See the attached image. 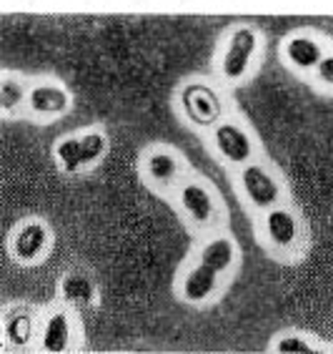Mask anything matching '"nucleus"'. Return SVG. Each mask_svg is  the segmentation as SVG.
<instances>
[{"mask_svg": "<svg viewBox=\"0 0 333 354\" xmlns=\"http://www.w3.org/2000/svg\"><path fill=\"white\" fill-rule=\"evenodd\" d=\"M258 244L273 259L283 264H293L296 259L304 257L308 244L304 216L286 201L258 214Z\"/></svg>", "mask_w": 333, "mask_h": 354, "instance_id": "obj_1", "label": "nucleus"}, {"mask_svg": "<svg viewBox=\"0 0 333 354\" xmlns=\"http://www.w3.org/2000/svg\"><path fill=\"white\" fill-rule=\"evenodd\" d=\"M173 199L183 219L201 234H213L223 222V209L218 204L216 193L201 178L181 181L173 189Z\"/></svg>", "mask_w": 333, "mask_h": 354, "instance_id": "obj_2", "label": "nucleus"}, {"mask_svg": "<svg viewBox=\"0 0 333 354\" xmlns=\"http://www.w3.org/2000/svg\"><path fill=\"white\" fill-rule=\"evenodd\" d=\"M225 284H228V279L221 272L201 264L196 259H190L186 269L175 279V299L186 304V307L203 309V307H210V304L218 302Z\"/></svg>", "mask_w": 333, "mask_h": 354, "instance_id": "obj_3", "label": "nucleus"}, {"mask_svg": "<svg viewBox=\"0 0 333 354\" xmlns=\"http://www.w3.org/2000/svg\"><path fill=\"white\" fill-rule=\"evenodd\" d=\"M53 249V231L45 219H23L13 226L8 236V254L13 264L30 269L40 266Z\"/></svg>", "mask_w": 333, "mask_h": 354, "instance_id": "obj_4", "label": "nucleus"}, {"mask_svg": "<svg viewBox=\"0 0 333 354\" xmlns=\"http://www.w3.org/2000/svg\"><path fill=\"white\" fill-rule=\"evenodd\" d=\"M236 184L248 209H254L256 214H263L268 209L283 204V181L261 161L241 166L236 174Z\"/></svg>", "mask_w": 333, "mask_h": 354, "instance_id": "obj_5", "label": "nucleus"}, {"mask_svg": "<svg viewBox=\"0 0 333 354\" xmlns=\"http://www.w3.org/2000/svg\"><path fill=\"white\" fill-rule=\"evenodd\" d=\"M263 36L254 25H238L231 30L225 40L223 56L218 60V71L225 83H243L251 73V66L256 60V53L261 48Z\"/></svg>", "mask_w": 333, "mask_h": 354, "instance_id": "obj_6", "label": "nucleus"}, {"mask_svg": "<svg viewBox=\"0 0 333 354\" xmlns=\"http://www.w3.org/2000/svg\"><path fill=\"white\" fill-rule=\"evenodd\" d=\"M78 347V311L58 302L40 317L38 347L45 354H66Z\"/></svg>", "mask_w": 333, "mask_h": 354, "instance_id": "obj_7", "label": "nucleus"}, {"mask_svg": "<svg viewBox=\"0 0 333 354\" xmlns=\"http://www.w3.org/2000/svg\"><path fill=\"white\" fill-rule=\"evenodd\" d=\"M210 143H213V151H216L225 163L236 166V169L256 161L254 136L241 123H236V121L218 118L216 123L210 126Z\"/></svg>", "mask_w": 333, "mask_h": 354, "instance_id": "obj_8", "label": "nucleus"}, {"mask_svg": "<svg viewBox=\"0 0 333 354\" xmlns=\"http://www.w3.org/2000/svg\"><path fill=\"white\" fill-rule=\"evenodd\" d=\"M140 174L156 191H173L183 181V156L168 146H153L140 158Z\"/></svg>", "mask_w": 333, "mask_h": 354, "instance_id": "obj_9", "label": "nucleus"}, {"mask_svg": "<svg viewBox=\"0 0 333 354\" xmlns=\"http://www.w3.org/2000/svg\"><path fill=\"white\" fill-rule=\"evenodd\" d=\"M190 259H196L201 264L221 272L225 279H231L241 266V249L231 234H225V231H213V234H208L206 241L198 244L196 254Z\"/></svg>", "mask_w": 333, "mask_h": 354, "instance_id": "obj_10", "label": "nucleus"}, {"mask_svg": "<svg viewBox=\"0 0 333 354\" xmlns=\"http://www.w3.org/2000/svg\"><path fill=\"white\" fill-rule=\"evenodd\" d=\"M40 322L25 304H13L3 314V340L13 352H28L38 347Z\"/></svg>", "mask_w": 333, "mask_h": 354, "instance_id": "obj_11", "label": "nucleus"}, {"mask_svg": "<svg viewBox=\"0 0 333 354\" xmlns=\"http://www.w3.org/2000/svg\"><path fill=\"white\" fill-rule=\"evenodd\" d=\"M98 281L86 266H73L58 281V302L68 304L71 309L83 311L98 304Z\"/></svg>", "mask_w": 333, "mask_h": 354, "instance_id": "obj_12", "label": "nucleus"}, {"mask_svg": "<svg viewBox=\"0 0 333 354\" xmlns=\"http://www.w3.org/2000/svg\"><path fill=\"white\" fill-rule=\"evenodd\" d=\"M323 56H326L323 45L311 33H293L283 43V60L298 73H313V68L319 66Z\"/></svg>", "mask_w": 333, "mask_h": 354, "instance_id": "obj_13", "label": "nucleus"}, {"mask_svg": "<svg viewBox=\"0 0 333 354\" xmlns=\"http://www.w3.org/2000/svg\"><path fill=\"white\" fill-rule=\"evenodd\" d=\"M28 108L40 118H56L68 113L71 96L63 86L56 83H36L28 91Z\"/></svg>", "mask_w": 333, "mask_h": 354, "instance_id": "obj_14", "label": "nucleus"}, {"mask_svg": "<svg viewBox=\"0 0 333 354\" xmlns=\"http://www.w3.org/2000/svg\"><path fill=\"white\" fill-rule=\"evenodd\" d=\"M186 111L196 123L213 126L218 121V101L208 88L193 86L186 91Z\"/></svg>", "mask_w": 333, "mask_h": 354, "instance_id": "obj_15", "label": "nucleus"}, {"mask_svg": "<svg viewBox=\"0 0 333 354\" xmlns=\"http://www.w3.org/2000/svg\"><path fill=\"white\" fill-rule=\"evenodd\" d=\"M56 154V161L66 174H78V171H86V161H83V148H80V136H66L60 139L53 148Z\"/></svg>", "mask_w": 333, "mask_h": 354, "instance_id": "obj_16", "label": "nucleus"}, {"mask_svg": "<svg viewBox=\"0 0 333 354\" xmlns=\"http://www.w3.org/2000/svg\"><path fill=\"white\" fill-rule=\"evenodd\" d=\"M268 349L273 354H316V352H321L316 340L304 332L278 334V337H273V342H271V347Z\"/></svg>", "mask_w": 333, "mask_h": 354, "instance_id": "obj_17", "label": "nucleus"}, {"mask_svg": "<svg viewBox=\"0 0 333 354\" xmlns=\"http://www.w3.org/2000/svg\"><path fill=\"white\" fill-rule=\"evenodd\" d=\"M28 91L25 88V83L18 81V78H10L5 75L3 83H0V108L3 113H13L15 108H21L23 104H28Z\"/></svg>", "mask_w": 333, "mask_h": 354, "instance_id": "obj_18", "label": "nucleus"}, {"mask_svg": "<svg viewBox=\"0 0 333 354\" xmlns=\"http://www.w3.org/2000/svg\"><path fill=\"white\" fill-rule=\"evenodd\" d=\"M313 81L323 86V88L333 91V53H326L323 58L319 60V66L313 68Z\"/></svg>", "mask_w": 333, "mask_h": 354, "instance_id": "obj_19", "label": "nucleus"}]
</instances>
